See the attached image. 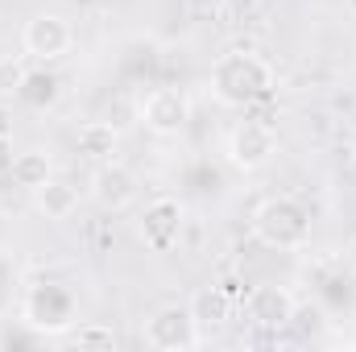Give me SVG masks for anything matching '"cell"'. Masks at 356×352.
I'll return each mask as SVG.
<instances>
[{
	"label": "cell",
	"mask_w": 356,
	"mask_h": 352,
	"mask_svg": "<svg viewBox=\"0 0 356 352\" xmlns=\"http://www.w3.org/2000/svg\"><path fill=\"white\" fill-rule=\"evenodd\" d=\"M273 91V67L253 50H228L211 67V95L224 108H253Z\"/></svg>",
	"instance_id": "6da1fadb"
},
{
	"label": "cell",
	"mask_w": 356,
	"mask_h": 352,
	"mask_svg": "<svg viewBox=\"0 0 356 352\" xmlns=\"http://www.w3.org/2000/svg\"><path fill=\"white\" fill-rule=\"evenodd\" d=\"M311 232H315V220L294 195H269L253 211V237L273 253H302L311 245Z\"/></svg>",
	"instance_id": "7a4b0ae2"
},
{
	"label": "cell",
	"mask_w": 356,
	"mask_h": 352,
	"mask_svg": "<svg viewBox=\"0 0 356 352\" xmlns=\"http://www.w3.org/2000/svg\"><path fill=\"white\" fill-rule=\"evenodd\" d=\"M79 303L71 294V286L63 282H33L25 294H21V323L38 336H63L71 332L79 319Z\"/></svg>",
	"instance_id": "3957f363"
},
{
	"label": "cell",
	"mask_w": 356,
	"mask_h": 352,
	"mask_svg": "<svg viewBox=\"0 0 356 352\" xmlns=\"http://www.w3.org/2000/svg\"><path fill=\"white\" fill-rule=\"evenodd\" d=\"M141 336H145L149 349H162V352H191V349L203 344V332L195 328L186 303H162V307L145 319Z\"/></svg>",
	"instance_id": "277c9868"
},
{
	"label": "cell",
	"mask_w": 356,
	"mask_h": 352,
	"mask_svg": "<svg viewBox=\"0 0 356 352\" xmlns=\"http://www.w3.org/2000/svg\"><path fill=\"white\" fill-rule=\"evenodd\" d=\"M277 154V133L269 129L266 120H241L232 133H228V145H224V158L232 170L241 175H257L266 170Z\"/></svg>",
	"instance_id": "5b68a950"
},
{
	"label": "cell",
	"mask_w": 356,
	"mask_h": 352,
	"mask_svg": "<svg viewBox=\"0 0 356 352\" xmlns=\"http://www.w3.org/2000/svg\"><path fill=\"white\" fill-rule=\"evenodd\" d=\"M182 228H186V207L175 195H158L145 203L141 220H137V237L149 253H170L178 241H182Z\"/></svg>",
	"instance_id": "8992f818"
},
{
	"label": "cell",
	"mask_w": 356,
	"mask_h": 352,
	"mask_svg": "<svg viewBox=\"0 0 356 352\" xmlns=\"http://www.w3.org/2000/svg\"><path fill=\"white\" fill-rule=\"evenodd\" d=\"M71 46H75V29H71V21L58 17V13H38V17H29L25 29H21V50H25V58H33V63H46V67H50V63L67 58Z\"/></svg>",
	"instance_id": "52a82bcc"
},
{
	"label": "cell",
	"mask_w": 356,
	"mask_h": 352,
	"mask_svg": "<svg viewBox=\"0 0 356 352\" xmlns=\"http://www.w3.org/2000/svg\"><path fill=\"white\" fill-rule=\"evenodd\" d=\"M141 125L154 137H178L191 125V99L178 88H154L141 99Z\"/></svg>",
	"instance_id": "ba28073f"
},
{
	"label": "cell",
	"mask_w": 356,
	"mask_h": 352,
	"mask_svg": "<svg viewBox=\"0 0 356 352\" xmlns=\"http://www.w3.org/2000/svg\"><path fill=\"white\" fill-rule=\"evenodd\" d=\"M294 307H298V298H294L286 286H277V282L253 286V290L245 294V315H249V323L261 328V332H282V328H290Z\"/></svg>",
	"instance_id": "9c48e42d"
},
{
	"label": "cell",
	"mask_w": 356,
	"mask_h": 352,
	"mask_svg": "<svg viewBox=\"0 0 356 352\" xmlns=\"http://www.w3.org/2000/svg\"><path fill=\"white\" fill-rule=\"evenodd\" d=\"M137 195H141V178L133 175L124 162H104V166H95V175H91V199H95L104 211H124V207L137 203Z\"/></svg>",
	"instance_id": "30bf717a"
},
{
	"label": "cell",
	"mask_w": 356,
	"mask_h": 352,
	"mask_svg": "<svg viewBox=\"0 0 356 352\" xmlns=\"http://www.w3.org/2000/svg\"><path fill=\"white\" fill-rule=\"evenodd\" d=\"M191 319H195V328L203 332V340L211 336V332H224L228 323H232V294L224 290V286H199L195 294H191Z\"/></svg>",
	"instance_id": "8fae6325"
},
{
	"label": "cell",
	"mask_w": 356,
	"mask_h": 352,
	"mask_svg": "<svg viewBox=\"0 0 356 352\" xmlns=\"http://www.w3.org/2000/svg\"><path fill=\"white\" fill-rule=\"evenodd\" d=\"M75 150H79V158H88L91 166L116 162V154H120V133H116L108 120H88V125L75 133Z\"/></svg>",
	"instance_id": "7c38bea8"
},
{
	"label": "cell",
	"mask_w": 356,
	"mask_h": 352,
	"mask_svg": "<svg viewBox=\"0 0 356 352\" xmlns=\"http://www.w3.org/2000/svg\"><path fill=\"white\" fill-rule=\"evenodd\" d=\"M33 207L46 216V220H71L75 207H79V186L71 178H46L38 191H33Z\"/></svg>",
	"instance_id": "4fadbf2b"
},
{
	"label": "cell",
	"mask_w": 356,
	"mask_h": 352,
	"mask_svg": "<svg viewBox=\"0 0 356 352\" xmlns=\"http://www.w3.org/2000/svg\"><path fill=\"white\" fill-rule=\"evenodd\" d=\"M17 99H21L25 108H33V112H46V108H54V104L63 99V79H58L46 63H38L33 71H25V83L17 91Z\"/></svg>",
	"instance_id": "5bb4252c"
},
{
	"label": "cell",
	"mask_w": 356,
	"mask_h": 352,
	"mask_svg": "<svg viewBox=\"0 0 356 352\" xmlns=\"http://www.w3.org/2000/svg\"><path fill=\"white\" fill-rule=\"evenodd\" d=\"M46 178H54V162H50L46 150H21V154H17V162H13V182H17L21 191L33 195Z\"/></svg>",
	"instance_id": "9a60e30c"
},
{
	"label": "cell",
	"mask_w": 356,
	"mask_h": 352,
	"mask_svg": "<svg viewBox=\"0 0 356 352\" xmlns=\"http://www.w3.org/2000/svg\"><path fill=\"white\" fill-rule=\"evenodd\" d=\"M58 340L71 344V349H116V332H112L108 323H91V319L88 323L79 319V323H75L71 332H63Z\"/></svg>",
	"instance_id": "2e32d148"
},
{
	"label": "cell",
	"mask_w": 356,
	"mask_h": 352,
	"mask_svg": "<svg viewBox=\"0 0 356 352\" xmlns=\"http://www.w3.org/2000/svg\"><path fill=\"white\" fill-rule=\"evenodd\" d=\"M25 71H29V67H25L17 54H4V58H0V99L21 91V83H25Z\"/></svg>",
	"instance_id": "e0dca14e"
},
{
	"label": "cell",
	"mask_w": 356,
	"mask_h": 352,
	"mask_svg": "<svg viewBox=\"0 0 356 352\" xmlns=\"http://www.w3.org/2000/svg\"><path fill=\"white\" fill-rule=\"evenodd\" d=\"M13 162H17V145H13V137H0V178L13 175Z\"/></svg>",
	"instance_id": "ac0fdd59"
},
{
	"label": "cell",
	"mask_w": 356,
	"mask_h": 352,
	"mask_svg": "<svg viewBox=\"0 0 356 352\" xmlns=\"http://www.w3.org/2000/svg\"><path fill=\"white\" fill-rule=\"evenodd\" d=\"M224 4H228V0H186V8H191L195 17H216Z\"/></svg>",
	"instance_id": "d6986e66"
},
{
	"label": "cell",
	"mask_w": 356,
	"mask_h": 352,
	"mask_svg": "<svg viewBox=\"0 0 356 352\" xmlns=\"http://www.w3.org/2000/svg\"><path fill=\"white\" fill-rule=\"evenodd\" d=\"M0 137H13V112L4 99H0Z\"/></svg>",
	"instance_id": "ffe728a7"
},
{
	"label": "cell",
	"mask_w": 356,
	"mask_h": 352,
	"mask_svg": "<svg viewBox=\"0 0 356 352\" xmlns=\"http://www.w3.org/2000/svg\"><path fill=\"white\" fill-rule=\"evenodd\" d=\"M348 262L356 265V237H353V241H348Z\"/></svg>",
	"instance_id": "44dd1931"
},
{
	"label": "cell",
	"mask_w": 356,
	"mask_h": 352,
	"mask_svg": "<svg viewBox=\"0 0 356 352\" xmlns=\"http://www.w3.org/2000/svg\"><path fill=\"white\" fill-rule=\"evenodd\" d=\"M348 166H353V175H356V145H353V158H348Z\"/></svg>",
	"instance_id": "7402d4cb"
},
{
	"label": "cell",
	"mask_w": 356,
	"mask_h": 352,
	"mask_svg": "<svg viewBox=\"0 0 356 352\" xmlns=\"http://www.w3.org/2000/svg\"><path fill=\"white\" fill-rule=\"evenodd\" d=\"M348 13H353V17H356V0H348Z\"/></svg>",
	"instance_id": "603a6c76"
}]
</instances>
